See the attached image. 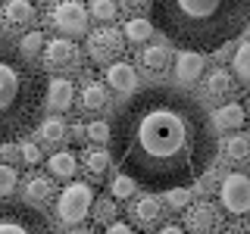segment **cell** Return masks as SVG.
I'll use <instances>...</instances> for the list:
<instances>
[{
	"mask_svg": "<svg viewBox=\"0 0 250 234\" xmlns=\"http://www.w3.org/2000/svg\"><path fill=\"white\" fill-rule=\"evenodd\" d=\"M0 234H57L41 209L0 197Z\"/></svg>",
	"mask_w": 250,
	"mask_h": 234,
	"instance_id": "277c9868",
	"label": "cell"
},
{
	"mask_svg": "<svg viewBox=\"0 0 250 234\" xmlns=\"http://www.w3.org/2000/svg\"><path fill=\"white\" fill-rule=\"evenodd\" d=\"M91 213H94V222H97V225H113L119 209H116V203L109 197H97L91 203Z\"/></svg>",
	"mask_w": 250,
	"mask_h": 234,
	"instance_id": "603a6c76",
	"label": "cell"
},
{
	"mask_svg": "<svg viewBox=\"0 0 250 234\" xmlns=\"http://www.w3.org/2000/svg\"><path fill=\"white\" fill-rule=\"evenodd\" d=\"M225 153H229V159H231V162H244L247 156H250V140H247L244 135L229 137V144H225Z\"/></svg>",
	"mask_w": 250,
	"mask_h": 234,
	"instance_id": "d4e9b609",
	"label": "cell"
},
{
	"mask_svg": "<svg viewBox=\"0 0 250 234\" xmlns=\"http://www.w3.org/2000/svg\"><path fill=\"white\" fill-rule=\"evenodd\" d=\"M216 150L219 140L207 109L169 84L135 91L109 125V159L150 191L197 181L213 166Z\"/></svg>",
	"mask_w": 250,
	"mask_h": 234,
	"instance_id": "6da1fadb",
	"label": "cell"
},
{
	"mask_svg": "<svg viewBox=\"0 0 250 234\" xmlns=\"http://www.w3.org/2000/svg\"><path fill=\"white\" fill-rule=\"evenodd\" d=\"M91 13L97 16V19H104V22H113L116 13H119V6H116V0H94Z\"/></svg>",
	"mask_w": 250,
	"mask_h": 234,
	"instance_id": "f546056e",
	"label": "cell"
},
{
	"mask_svg": "<svg viewBox=\"0 0 250 234\" xmlns=\"http://www.w3.org/2000/svg\"><path fill=\"white\" fill-rule=\"evenodd\" d=\"M219 200H222L225 213L244 215L250 209V178L244 172H229V175L219 181Z\"/></svg>",
	"mask_w": 250,
	"mask_h": 234,
	"instance_id": "8992f818",
	"label": "cell"
},
{
	"mask_svg": "<svg viewBox=\"0 0 250 234\" xmlns=\"http://www.w3.org/2000/svg\"><path fill=\"white\" fill-rule=\"evenodd\" d=\"M150 31H153L150 19H131V22H125L122 38H125L128 44H144L147 38H150Z\"/></svg>",
	"mask_w": 250,
	"mask_h": 234,
	"instance_id": "7402d4cb",
	"label": "cell"
},
{
	"mask_svg": "<svg viewBox=\"0 0 250 234\" xmlns=\"http://www.w3.org/2000/svg\"><path fill=\"white\" fill-rule=\"evenodd\" d=\"M91 203H94V191H91V184H82V181H75V184H69L66 191L57 197V215H60V222H66V225H78L84 215L91 213Z\"/></svg>",
	"mask_w": 250,
	"mask_h": 234,
	"instance_id": "5b68a950",
	"label": "cell"
},
{
	"mask_svg": "<svg viewBox=\"0 0 250 234\" xmlns=\"http://www.w3.org/2000/svg\"><path fill=\"white\" fill-rule=\"evenodd\" d=\"M109 162H113V159H109V150H100V147H97V150L84 153V166H88L94 175H104V172L109 169Z\"/></svg>",
	"mask_w": 250,
	"mask_h": 234,
	"instance_id": "484cf974",
	"label": "cell"
},
{
	"mask_svg": "<svg viewBox=\"0 0 250 234\" xmlns=\"http://www.w3.org/2000/svg\"><path fill=\"white\" fill-rule=\"evenodd\" d=\"M163 215H166V209H163V200L153 197V194H144V197H138L131 203V222L138 225V228H156V225L163 222Z\"/></svg>",
	"mask_w": 250,
	"mask_h": 234,
	"instance_id": "30bf717a",
	"label": "cell"
},
{
	"mask_svg": "<svg viewBox=\"0 0 250 234\" xmlns=\"http://www.w3.org/2000/svg\"><path fill=\"white\" fill-rule=\"evenodd\" d=\"M106 234H135V228L125 222H113V225H106Z\"/></svg>",
	"mask_w": 250,
	"mask_h": 234,
	"instance_id": "8d00e7d4",
	"label": "cell"
},
{
	"mask_svg": "<svg viewBox=\"0 0 250 234\" xmlns=\"http://www.w3.org/2000/svg\"><path fill=\"white\" fill-rule=\"evenodd\" d=\"M44 50V35L41 31H28V35H22V41H19V53L22 57H38V53Z\"/></svg>",
	"mask_w": 250,
	"mask_h": 234,
	"instance_id": "4316f807",
	"label": "cell"
},
{
	"mask_svg": "<svg viewBox=\"0 0 250 234\" xmlns=\"http://www.w3.org/2000/svg\"><path fill=\"white\" fill-rule=\"evenodd\" d=\"M119 3H122V10H128V13H141V10L150 6V0H119Z\"/></svg>",
	"mask_w": 250,
	"mask_h": 234,
	"instance_id": "d590c367",
	"label": "cell"
},
{
	"mask_svg": "<svg viewBox=\"0 0 250 234\" xmlns=\"http://www.w3.org/2000/svg\"><path fill=\"white\" fill-rule=\"evenodd\" d=\"M135 181H131L128 175H116L113 178V197H119V200H128L131 194H135Z\"/></svg>",
	"mask_w": 250,
	"mask_h": 234,
	"instance_id": "4dcf8cb0",
	"label": "cell"
},
{
	"mask_svg": "<svg viewBox=\"0 0 250 234\" xmlns=\"http://www.w3.org/2000/svg\"><path fill=\"white\" fill-rule=\"evenodd\" d=\"M185 228H188V234H216L222 228V213L213 203H197L194 209H188Z\"/></svg>",
	"mask_w": 250,
	"mask_h": 234,
	"instance_id": "9c48e42d",
	"label": "cell"
},
{
	"mask_svg": "<svg viewBox=\"0 0 250 234\" xmlns=\"http://www.w3.org/2000/svg\"><path fill=\"white\" fill-rule=\"evenodd\" d=\"M84 137L97 140V144H109V125H106V122H94V125H84Z\"/></svg>",
	"mask_w": 250,
	"mask_h": 234,
	"instance_id": "1f68e13d",
	"label": "cell"
},
{
	"mask_svg": "<svg viewBox=\"0 0 250 234\" xmlns=\"http://www.w3.org/2000/svg\"><path fill=\"white\" fill-rule=\"evenodd\" d=\"M44 88L47 78L13 50L0 44V147L28 135L44 113Z\"/></svg>",
	"mask_w": 250,
	"mask_h": 234,
	"instance_id": "3957f363",
	"label": "cell"
},
{
	"mask_svg": "<svg viewBox=\"0 0 250 234\" xmlns=\"http://www.w3.org/2000/svg\"><path fill=\"white\" fill-rule=\"evenodd\" d=\"M160 234H185L178 225H166V228H160Z\"/></svg>",
	"mask_w": 250,
	"mask_h": 234,
	"instance_id": "f35d334b",
	"label": "cell"
},
{
	"mask_svg": "<svg viewBox=\"0 0 250 234\" xmlns=\"http://www.w3.org/2000/svg\"><path fill=\"white\" fill-rule=\"evenodd\" d=\"M53 25L62 35H84V28H88V10L78 0H66V3H60L53 10Z\"/></svg>",
	"mask_w": 250,
	"mask_h": 234,
	"instance_id": "ba28073f",
	"label": "cell"
},
{
	"mask_svg": "<svg viewBox=\"0 0 250 234\" xmlns=\"http://www.w3.org/2000/svg\"><path fill=\"white\" fill-rule=\"evenodd\" d=\"M172 62V53L166 47H147L144 53H141V69H144L147 75H163L169 69Z\"/></svg>",
	"mask_w": 250,
	"mask_h": 234,
	"instance_id": "e0dca14e",
	"label": "cell"
},
{
	"mask_svg": "<svg viewBox=\"0 0 250 234\" xmlns=\"http://www.w3.org/2000/svg\"><path fill=\"white\" fill-rule=\"evenodd\" d=\"M72 137H75V144L84 140V125H72Z\"/></svg>",
	"mask_w": 250,
	"mask_h": 234,
	"instance_id": "74e56055",
	"label": "cell"
},
{
	"mask_svg": "<svg viewBox=\"0 0 250 234\" xmlns=\"http://www.w3.org/2000/svg\"><path fill=\"white\" fill-rule=\"evenodd\" d=\"M197 194H207V191H213V187H216V172H213V166H209L207 172H203V175L197 178Z\"/></svg>",
	"mask_w": 250,
	"mask_h": 234,
	"instance_id": "e575fe53",
	"label": "cell"
},
{
	"mask_svg": "<svg viewBox=\"0 0 250 234\" xmlns=\"http://www.w3.org/2000/svg\"><path fill=\"white\" fill-rule=\"evenodd\" d=\"M16 184H19V175H16V169L6 166V162H0V197H10Z\"/></svg>",
	"mask_w": 250,
	"mask_h": 234,
	"instance_id": "f1b7e54d",
	"label": "cell"
},
{
	"mask_svg": "<svg viewBox=\"0 0 250 234\" xmlns=\"http://www.w3.org/2000/svg\"><path fill=\"white\" fill-rule=\"evenodd\" d=\"M47 169H50L53 178H72L75 169H78V159H75V153L60 150V153H53L50 159H47Z\"/></svg>",
	"mask_w": 250,
	"mask_h": 234,
	"instance_id": "44dd1931",
	"label": "cell"
},
{
	"mask_svg": "<svg viewBox=\"0 0 250 234\" xmlns=\"http://www.w3.org/2000/svg\"><path fill=\"white\" fill-rule=\"evenodd\" d=\"M19 156H22L25 166H38V162H41V150H38V144H31V140H22Z\"/></svg>",
	"mask_w": 250,
	"mask_h": 234,
	"instance_id": "836d02e7",
	"label": "cell"
},
{
	"mask_svg": "<svg viewBox=\"0 0 250 234\" xmlns=\"http://www.w3.org/2000/svg\"><path fill=\"white\" fill-rule=\"evenodd\" d=\"M209 122H213V128H225V131L241 128V125H244V106L241 103H222Z\"/></svg>",
	"mask_w": 250,
	"mask_h": 234,
	"instance_id": "ac0fdd59",
	"label": "cell"
},
{
	"mask_svg": "<svg viewBox=\"0 0 250 234\" xmlns=\"http://www.w3.org/2000/svg\"><path fill=\"white\" fill-rule=\"evenodd\" d=\"M203 75V53H194V50H178L175 57V78L182 84H191Z\"/></svg>",
	"mask_w": 250,
	"mask_h": 234,
	"instance_id": "4fadbf2b",
	"label": "cell"
},
{
	"mask_svg": "<svg viewBox=\"0 0 250 234\" xmlns=\"http://www.w3.org/2000/svg\"><path fill=\"white\" fill-rule=\"evenodd\" d=\"M53 191H57V187L50 184V178L35 175V178L25 181V200H22V203H28V206H41V203H47L53 197Z\"/></svg>",
	"mask_w": 250,
	"mask_h": 234,
	"instance_id": "d6986e66",
	"label": "cell"
},
{
	"mask_svg": "<svg viewBox=\"0 0 250 234\" xmlns=\"http://www.w3.org/2000/svg\"><path fill=\"white\" fill-rule=\"evenodd\" d=\"M44 103H50V109H69L75 103V84L69 78H50L44 88Z\"/></svg>",
	"mask_w": 250,
	"mask_h": 234,
	"instance_id": "7c38bea8",
	"label": "cell"
},
{
	"mask_svg": "<svg viewBox=\"0 0 250 234\" xmlns=\"http://www.w3.org/2000/svg\"><path fill=\"white\" fill-rule=\"evenodd\" d=\"M109 103V94L106 88L100 81H88L84 84V91H82V106L88 109V113H100V109H106Z\"/></svg>",
	"mask_w": 250,
	"mask_h": 234,
	"instance_id": "ffe728a7",
	"label": "cell"
},
{
	"mask_svg": "<svg viewBox=\"0 0 250 234\" xmlns=\"http://www.w3.org/2000/svg\"><path fill=\"white\" fill-rule=\"evenodd\" d=\"M166 203L175 206V209H182V206L191 203V191H185V187H169V191H166Z\"/></svg>",
	"mask_w": 250,
	"mask_h": 234,
	"instance_id": "d6a6232c",
	"label": "cell"
},
{
	"mask_svg": "<svg viewBox=\"0 0 250 234\" xmlns=\"http://www.w3.org/2000/svg\"><path fill=\"white\" fill-rule=\"evenodd\" d=\"M234 91H238V81H234V75L229 69H213V72L207 75V97L225 100V97H231Z\"/></svg>",
	"mask_w": 250,
	"mask_h": 234,
	"instance_id": "5bb4252c",
	"label": "cell"
},
{
	"mask_svg": "<svg viewBox=\"0 0 250 234\" xmlns=\"http://www.w3.org/2000/svg\"><path fill=\"white\" fill-rule=\"evenodd\" d=\"M78 62V44L69 38H53L50 44H44V66L47 69H72Z\"/></svg>",
	"mask_w": 250,
	"mask_h": 234,
	"instance_id": "8fae6325",
	"label": "cell"
},
{
	"mask_svg": "<svg viewBox=\"0 0 250 234\" xmlns=\"http://www.w3.org/2000/svg\"><path fill=\"white\" fill-rule=\"evenodd\" d=\"M122 47H125V38L119 28H97L94 35H88V53L94 62H109L122 53Z\"/></svg>",
	"mask_w": 250,
	"mask_h": 234,
	"instance_id": "52a82bcc",
	"label": "cell"
},
{
	"mask_svg": "<svg viewBox=\"0 0 250 234\" xmlns=\"http://www.w3.org/2000/svg\"><path fill=\"white\" fill-rule=\"evenodd\" d=\"M106 84L119 94H128V91H135V84H138V72L128 62H113V66L106 69Z\"/></svg>",
	"mask_w": 250,
	"mask_h": 234,
	"instance_id": "9a60e30c",
	"label": "cell"
},
{
	"mask_svg": "<svg viewBox=\"0 0 250 234\" xmlns=\"http://www.w3.org/2000/svg\"><path fill=\"white\" fill-rule=\"evenodd\" d=\"M234 72H238L241 81H250V44H238L234 50Z\"/></svg>",
	"mask_w": 250,
	"mask_h": 234,
	"instance_id": "83f0119b",
	"label": "cell"
},
{
	"mask_svg": "<svg viewBox=\"0 0 250 234\" xmlns=\"http://www.w3.org/2000/svg\"><path fill=\"white\" fill-rule=\"evenodd\" d=\"M153 19L178 50L213 53L247 25V0H150Z\"/></svg>",
	"mask_w": 250,
	"mask_h": 234,
	"instance_id": "7a4b0ae2",
	"label": "cell"
},
{
	"mask_svg": "<svg viewBox=\"0 0 250 234\" xmlns=\"http://www.w3.org/2000/svg\"><path fill=\"white\" fill-rule=\"evenodd\" d=\"M31 19H35V6H31V0H10V3L3 6V22L10 28H25Z\"/></svg>",
	"mask_w": 250,
	"mask_h": 234,
	"instance_id": "2e32d148",
	"label": "cell"
},
{
	"mask_svg": "<svg viewBox=\"0 0 250 234\" xmlns=\"http://www.w3.org/2000/svg\"><path fill=\"white\" fill-rule=\"evenodd\" d=\"M66 122H62V119H47L44 125H41V140H44V144H53V147H57V144H62V140H66Z\"/></svg>",
	"mask_w": 250,
	"mask_h": 234,
	"instance_id": "cb8c5ba5",
	"label": "cell"
}]
</instances>
